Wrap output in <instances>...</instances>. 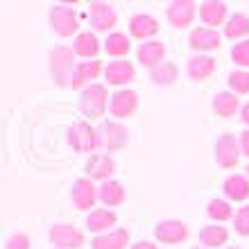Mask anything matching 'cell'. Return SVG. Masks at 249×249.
Wrapping results in <instances>:
<instances>
[{
  "mask_svg": "<svg viewBox=\"0 0 249 249\" xmlns=\"http://www.w3.org/2000/svg\"><path fill=\"white\" fill-rule=\"evenodd\" d=\"M105 50L109 57H127L131 50V41L123 32H111L105 41Z\"/></svg>",
  "mask_w": 249,
  "mask_h": 249,
  "instance_id": "cell-29",
  "label": "cell"
},
{
  "mask_svg": "<svg viewBox=\"0 0 249 249\" xmlns=\"http://www.w3.org/2000/svg\"><path fill=\"white\" fill-rule=\"evenodd\" d=\"M240 120H243L245 124H249V102H245L243 109H240Z\"/></svg>",
  "mask_w": 249,
  "mask_h": 249,
  "instance_id": "cell-38",
  "label": "cell"
},
{
  "mask_svg": "<svg viewBox=\"0 0 249 249\" xmlns=\"http://www.w3.org/2000/svg\"><path fill=\"white\" fill-rule=\"evenodd\" d=\"M72 53L82 57V59H95L100 53V41L93 32H79L72 41Z\"/></svg>",
  "mask_w": 249,
  "mask_h": 249,
  "instance_id": "cell-21",
  "label": "cell"
},
{
  "mask_svg": "<svg viewBox=\"0 0 249 249\" xmlns=\"http://www.w3.org/2000/svg\"><path fill=\"white\" fill-rule=\"evenodd\" d=\"M217 68V61L211 57V54H197L193 59L188 61L186 66V72H188L190 79H195V82H204V79H209Z\"/></svg>",
  "mask_w": 249,
  "mask_h": 249,
  "instance_id": "cell-18",
  "label": "cell"
},
{
  "mask_svg": "<svg viewBox=\"0 0 249 249\" xmlns=\"http://www.w3.org/2000/svg\"><path fill=\"white\" fill-rule=\"evenodd\" d=\"M209 217L215 222H227L233 217V206L227 199H211L209 202Z\"/></svg>",
  "mask_w": 249,
  "mask_h": 249,
  "instance_id": "cell-31",
  "label": "cell"
},
{
  "mask_svg": "<svg viewBox=\"0 0 249 249\" xmlns=\"http://www.w3.org/2000/svg\"><path fill=\"white\" fill-rule=\"evenodd\" d=\"M245 170H247V177H249V165H247V168H245Z\"/></svg>",
  "mask_w": 249,
  "mask_h": 249,
  "instance_id": "cell-40",
  "label": "cell"
},
{
  "mask_svg": "<svg viewBox=\"0 0 249 249\" xmlns=\"http://www.w3.org/2000/svg\"><path fill=\"white\" fill-rule=\"evenodd\" d=\"M199 18L204 20V25H209L211 30H215L217 25H222L227 18V5L217 2V0H206L199 5Z\"/></svg>",
  "mask_w": 249,
  "mask_h": 249,
  "instance_id": "cell-22",
  "label": "cell"
},
{
  "mask_svg": "<svg viewBox=\"0 0 249 249\" xmlns=\"http://www.w3.org/2000/svg\"><path fill=\"white\" fill-rule=\"evenodd\" d=\"M68 141H71L72 150L77 152H98L102 150V143H100V129L91 127L89 123H75L68 129Z\"/></svg>",
  "mask_w": 249,
  "mask_h": 249,
  "instance_id": "cell-3",
  "label": "cell"
},
{
  "mask_svg": "<svg viewBox=\"0 0 249 249\" xmlns=\"http://www.w3.org/2000/svg\"><path fill=\"white\" fill-rule=\"evenodd\" d=\"M48 236L57 249H79L84 245V233L72 224H54Z\"/></svg>",
  "mask_w": 249,
  "mask_h": 249,
  "instance_id": "cell-7",
  "label": "cell"
},
{
  "mask_svg": "<svg viewBox=\"0 0 249 249\" xmlns=\"http://www.w3.org/2000/svg\"><path fill=\"white\" fill-rule=\"evenodd\" d=\"M224 249H240V247H224Z\"/></svg>",
  "mask_w": 249,
  "mask_h": 249,
  "instance_id": "cell-39",
  "label": "cell"
},
{
  "mask_svg": "<svg viewBox=\"0 0 249 249\" xmlns=\"http://www.w3.org/2000/svg\"><path fill=\"white\" fill-rule=\"evenodd\" d=\"M71 199L79 211H91V206H95V202L100 199L98 197V186L93 184V179H89V177L77 179V181L72 184Z\"/></svg>",
  "mask_w": 249,
  "mask_h": 249,
  "instance_id": "cell-8",
  "label": "cell"
},
{
  "mask_svg": "<svg viewBox=\"0 0 249 249\" xmlns=\"http://www.w3.org/2000/svg\"><path fill=\"white\" fill-rule=\"evenodd\" d=\"M233 229H236V233H240V236H249V206H243V209L233 215Z\"/></svg>",
  "mask_w": 249,
  "mask_h": 249,
  "instance_id": "cell-34",
  "label": "cell"
},
{
  "mask_svg": "<svg viewBox=\"0 0 249 249\" xmlns=\"http://www.w3.org/2000/svg\"><path fill=\"white\" fill-rule=\"evenodd\" d=\"M129 249H159L154 243H147V240H141V243H134Z\"/></svg>",
  "mask_w": 249,
  "mask_h": 249,
  "instance_id": "cell-37",
  "label": "cell"
},
{
  "mask_svg": "<svg viewBox=\"0 0 249 249\" xmlns=\"http://www.w3.org/2000/svg\"><path fill=\"white\" fill-rule=\"evenodd\" d=\"M129 32L134 39L147 43V41L159 32V23L154 16H150V14H134L129 20Z\"/></svg>",
  "mask_w": 249,
  "mask_h": 249,
  "instance_id": "cell-15",
  "label": "cell"
},
{
  "mask_svg": "<svg viewBox=\"0 0 249 249\" xmlns=\"http://www.w3.org/2000/svg\"><path fill=\"white\" fill-rule=\"evenodd\" d=\"M240 150H243V154L249 159V129H245L243 134H240Z\"/></svg>",
  "mask_w": 249,
  "mask_h": 249,
  "instance_id": "cell-36",
  "label": "cell"
},
{
  "mask_svg": "<svg viewBox=\"0 0 249 249\" xmlns=\"http://www.w3.org/2000/svg\"><path fill=\"white\" fill-rule=\"evenodd\" d=\"M177 66L172 64V61H161V64L157 66V68H152L150 71V79H152V84H157V86H172L175 82H177Z\"/></svg>",
  "mask_w": 249,
  "mask_h": 249,
  "instance_id": "cell-27",
  "label": "cell"
},
{
  "mask_svg": "<svg viewBox=\"0 0 249 249\" xmlns=\"http://www.w3.org/2000/svg\"><path fill=\"white\" fill-rule=\"evenodd\" d=\"M193 249H202V247H193Z\"/></svg>",
  "mask_w": 249,
  "mask_h": 249,
  "instance_id": "cell-41",
  "label": "cell"
},
{
  "mask_svg": "<svg viewBox=\"0 0 249 249\" xmlns=\"http://www.w3.org/2000/svg\"><path fill=\"white\" fill-rule=\"evenodd\" d=\"M222 46V36L217 30H211V27H195L190 32V48L195 53H211V50H217Z\"/></svg>",
  "mask_w": 249,
  "mask_h": 249,
  "instance_id": "cell-13",
  "label": "cell"
},
{
  "mask_svg": "<svg viewBox=\"0 0 249 249\" xmlns=\"http://www.w3.org/2000/svg\"><path fill=\"white\" fill-rule=\"evenodd\" d=\"M222 190L227 199H231V202H245V199H249V177L231 175V177L224 179Z\"/></svg>",
  "mask_w": 249,
  "mask_h": 249,
  "instance_id": "cell-23",
  "label": "cell"
},
{
  "mask_svg": "<svg viewBox=\"0 0 249 249\" xmlns=\"http://www.w3.org/2000/svg\"><path fill=\"white\" fill-rule=\"evenodd\" d=\"M238 107H240V100L236 98V93H231V91L217 93L215 100H213V111L217 116H222V118H231L238 111Z\"/></svg>",
  "mask_w": 249,
  "mask_h": 249,
  "instance_id": "cell-28",
  "label": "cell"
},
{
  "mask_svg": "<svg viewBox=\"0 0 249 249\" xmlns=\"http://www.w3.org/2000/svg\"><path fill=\"white\" fill-rule=\"evenodd\" d=\"M118 23V14L109 2H91V25L98 32H109Z\"/></svg>",
  "mask_w": 249,
  "mask_h": 249,
  "instance_id": "cell-14",
  "label": "cell"
},
{
  "mask_svg": "<svg viewBox=\"0 0 249 249\" xmlns=\"http://www.w3.org/2000/svg\"><path fill=\"white\" fill-rule=\"evenodd\" d=\"M105 77L109 84L113 86H123L129 84L136 79V68L131 61H111V64L105 68Z\"/></svg>",
  "mask_w": 249,
  "mask_h": 249,
  "instance_id": "cell-16",
  "label": "cell"
},
{
  "mask_svg": "<svg viewBox=\"0 0 249 249\" xmlns=\"http://www.w3.org/2000/svg\"><path fill=\"white\" fill-rule=\"evenodd\" d=\"M154 236L163 245H179L188 238V224L181 220H163L154 227Z\"/></svg>",
  "mask_w": 249,
  "mask_h": 249,
  "instance_id": "cell-9",
  "label": "cell"
},
{
  "mask_svg": "<svg viewBox=\"0 0 249 249\" xmlns=\"http://www.w3.org/2000/svg\"><path fill=\"white\" fill-rule=\"evenodd\" d=\"M100 143H102V152H120L129 143V129L118 120H107L100 127Z\"/></svg>",
  "mask_w": 249,
  "mask_h": 249,
  "instance_id": "cell-4",
  "label": "cell"
},
{
  "mask_svg": "<svg viewBox=\"0 0 249 249\" xmlns=\"http://www.w3.org/2000/svg\"><path fill=\"white\" fill-rule=\"evenodd\" d=\"M129 243V231L127 229H113L109 233H102V236H95L91 240L93 249H124Z\"/></svg>",
  "mask_w": 249,
  "mask_h": 249,
  "instance_id": "cell-24",
  "label": "cell"
},
{
  "mask_svg": "<svg viewBox=\"0 0 249 249\" xmlns=\"http://www.w3.org/2000/svg\"><path fill=\"white\" fill-rule=\"evenodd\" d=\"M249 34V16L247 14H233L229 20H227V25H224V36L231 41L236 39H243Z\"/></svg>",
  "mask_w": 249,
  "mask_h": 249,
  "instance_id": "cell-30",
  "label": "cell"
},
{
  "mask_svg": "<svg viewBox=\"0 0 249 249\" xmlns=\"http://www.w3.org/2000/svg\"><path fill=\"white\" fill-rule=\"evenodd\" d=\"M243 150H240V141H236L233 134H222L215 141V161L222 168H236L238 159H240Z\"/></svg>",
  "mask_w": 249,
  "mask_h": 249,
  "instance_id": "cell-6",
  "label": "cell"
},
{
  "mask_svg": "<svg viewBox=\"0 0 249 249\" xmlns=\"http://www.w3.org/2000/svg\"><path fill=\"white\" fill-rule=\"evenodd\" d=\"M231 59L236 61L240 68H249V39L240 41V43H236L233 46V50H231Z\"/></svg>",
  "mask_w": 249,
  "mask_h": 249,
  "instance_id": "cell-33",
  "label": "cell"
},
{
  "mask_svg": "<svg viewBox=\"0 0 249 249\" xmlns=\"http://www.w3.org/2000/svg\"><path fill=\"white\" fill-rule=\"evenodd\" d=\"M116 222H118V215L109 209H93L91 213L86 215V227H89V231L98 233V236L109 233Z\"/></svg>",
  "mask_w": 249,
  "mask_h": 249,
  "instance_id": "cell-17",
  "label": "cell"
},
{
  "mask_svg": "<svg viewBox=\"0 0 249 249\" xmlns=\"http://www.w3.org/2000/svg\"><path fill=\"white\" fill-rule=\"evenodd\" d=\"M50 25L59 36H72L79 30V16L68 5H53V9H50Z\"/></svg>",
  "mask_w": 249,
  "mask_h": 249,
  "instance_id": "cell-5",
  "label": "cell"
},
{
  "mask_svg": "<svg viewBox=\"0 0 249 249\" xmlns=\"http://www.w3.org/2000/svg\"><path fill=\"white\" fill-rule=\"evenodd\" d=\"M199 243L211 249L224 247V245L229 243V231L224 229L222 224H209V227H204L199 231Z\"/></svg>",
  "mask_w": 249,
  "mask_h": 249,
  "instance_id": "cell-26",
  "label": "cell"
},
{
  "mask_svg": "<svg viewBox=\"0 0 249 249\" xmlns=\"http://www.w3.org/2000/svg\"><path fill=\"white\" fill-rule=\"evenodd\" d=\"M136 59L141 61L147 68H157L161 61H165V46L161 41H147V43H141L136 50Z\"/></svg>",
  "mask_w": 249,
  "mask_h": 249,
  "instance_id": "cell-20",
  "label": "cell"
},
{
  "mask_svg": "<svg viewBox=\"0 0 249 249\" xmlns=\"http://www.w3.org/2000/svg\"><path fill=\"white\" fill-rule=\"evenodd\" d=\"M138 109V95L134 91H129V89H120V91H116L111 95V105H109V111H111L113 118H129V116H134Z\"/></svg>",
  "mask_w": 249,
  "mask_h": 249,
  "instance_id": "cell-10",
  "label": "cell"
},
{
  "mask_svg": "<svg viewBox=\"0 0 249 249\" xmlns=\"http://www.w3.org/2000/svg\"><path fill=\"white\" fill-rule=\"evenodd\" d=\"M229 89L231 93H236V95H247L249 93V71H233L229 75Z\"/></svg>",
  "mask_w": 249,
  "mask_h": 249,
  "instance_id": "cell-32",
  "label": "cell"
},
{
  "mask_svg": "<svg viewBox=\"0 0 249 249\" xmlns=\"http://www.w3.org/2000/svg\"><path fill=\"white\" fill-rule=\"evenodd\" d=\"M195 14H197V2H193V0H175L168 7V23L172 27H177V30H184V27H188L193 23Z\"/></svg>",
  "mask_w": 249,
  "mask_h": 249,
  "instance_id": "cell-11",
  "label": "cell"
},
{
  "mask_svg": "<svg viewBox=\"0 0 249 249\" xmlns=\"http://www.w3.org/2000/svg\"><path fill=\"white\" fill-rule=\"evenodd\" d=\"M102 72V64L98 59H89V61H79L77 68H75V77H72V86L71 89H82V86H91L95 84L93 79L100 77Z\"/></svg>",
  "mask_w": 249,
  "mask_h": 249,
  "instance_id": "cell-19",
  "label": "cell"
},
{
  "mask_svg": "<svg viewBox=\"0 0 249 249\" xmlns=\"http://www.w3.org/2000/svg\"><path fill=\"white\" fill-rule=\"evenodd\" d=\"M5 249H32V243H30V238L25 233H16L7 240V247Z\"/></svg>",
  "mask_w": 249,
  "mask_h": 249,
  "instance_id": "cell-35",
  "label": "cell"
},
{
  "mask_svg": "<svg viewBox=\"0 0 249 249\" xmlns=\"http://www.w3.org/2000/svg\"><path fill=\"white\" fill-rule=\"evenodd\" d=\"M111 105L109 93H107L105 84H91L82 89V98H79V109L89 120H100L107 113Z\"/></svg>",
  "mask_w": 249,
  "mask_h": 249,
  "instance_id": "cell-2",
  "label": "cell"
},
{
  "mask_svg": "<svg viewBox=\"0 0 249 249\" xmlns=\"http://www.w3.org/2000/svg\"><path fill=\"white\" fill-rule=\"evenodd\" d=\"M113 172H116V161L111 154H91V159L86 161V177L93 181H109Z\"/></svg>",
  "mask_w": 249,
  "mask_h": 249,
  "instance_id": "cell-12",
  "label": "cell"
},
{
  "mask_svg": "<svg viewBox=\"0 0 249 249\" xmlns=\"http://www.w3.org/2000/svg\"><path fill=\"white\" fill-rule=\"evenodd\" d=\"M75 53L66 46H57L50 50V75H53L54 84L71 89L72 77H75Z\"/></svg>",
  "mask_w": 249,
  "mask_h": 249,
  "instance_id": "cell-1",
  "label": "cell"
},
{
  "mask_svg": "<svg viewBox=\"0 0 249 249\" xmlns=\"http://www.w3.org/2000/svg\"><path fill=\"white\" fill-rule=\"evenodd\" d=\"M98 197L105 206H120L124 202V186L120 181L109 179V181L98 186Z\"/></svg>",
  "mask_w": 249,
  "mask_h": 249,
  "instance_id": "cell-25",
  "label": "cell"
}]
</instances>
